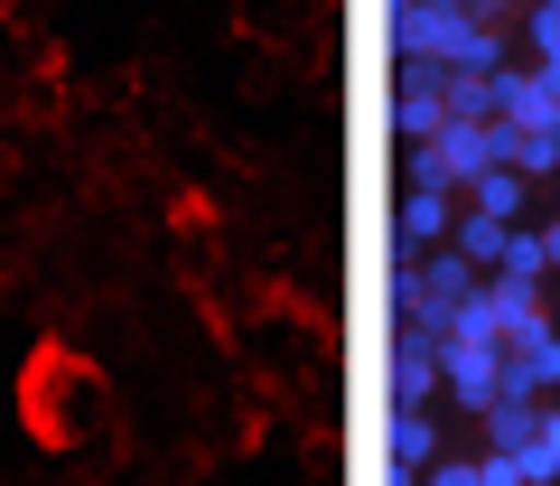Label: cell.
<instances>
[{"label": "cell", "instance_id": "1", "mask_svg": "<svg viewBox=\"0 0 560 486\" xmlns=\"http://www.w3.org/2000/svg\"><path fill=\"white\" fill-rule=\"evenodd\" d=\"M495 364H504L495 337H458V327H448L440 337V393H458L467 412H486L495 403Z\"/></svg>", "mask_w": 560, "mask_h": 486}, {"label": "cell", "instance_id": "2", "mask_svg": "<svg viewBox=\"0 0 560 486\" xmlns=\"http://www.w3.org/2000/svg\"><path fill=\"white\" fill-rule=\"evenodd\" d=\"M440 403V337L401 327L393 337V412H430Z\"/></svg>", "mask_w": 560, "mask_h": 486}, {"label": "cell", "instance_id": "3", "mask_svg": "<svg viewBox=\"0 0 560 486\" xmlns=\"http://www.w3.org/2000/svg\"><path fill=\"white\" fill-rule=\"evenodd\" d=\"M467 10H448V0H393V47L401 57H440L448 38H458Z\"/></svg>", "mask_w": 560, "mask_h": 486}, {"label": "cell", "instance_id": "4", "mask_svg": "<svg viewBox=\"0 0 560 486\" xmlns=\"http://www.w3.org/2000/svg\"><path fill=\"white\" fill-rule=\"evenodd\" d=\"M383 449H393V486H411L420 467L440 459V421H430V412H393V421H383Z\"/></svg>", "mask_w": 560, "mask_h": 486}, {"label": "cell", "instance_id": "5", "mask_svg": "<svg viewBox=\"0 0 560 486\" xmlns=\"http://www.w3.org/2000/svg\"><path fill=\"white\" fill-rule=\"evenodd\" d=\"M448 224H458L448 187H401V253H430V243H448Z\"/></svg>", "mask_w": 560, "mask_h": 486}, {"label": "cell", "instance_id": "6", "mask_svg": "<svg viewBox=\"0 0 560 486\" xmlns=\"http://www.w3.org/2000/svg\"><path fill=\"white\" fill-rule=\"evenodd\" d=\"M533 440H541V393H495V403H486V449L514 459V449H533Z\"/></svg>", "mask_w": 560, "mask_h": 486}, {"label": "cell", "instance_id": "7", "mask_svg": "<svg viewBox=\"0 0 560 486\" xmlns=\"http://www.w3.org/2000/svg\"><path fill=\"white\" fill-rule=\"evenodd\" d=\"M440 66H448V76H495V66H504V38H495V20H458V38L440 47Z\"/></svg>", "mask_w": 560, "mask_h": 486}, {"label": "cell", "instance_id": "8", "mask_svg": "<svg viewBox=\"0 0 560 486\" xmlns=\"http://www.w3.org/2000/svg\"><path fill=\"white\" fill-rule=\"evenodd\" d=\"M504 243H514V224H495V216H477V206H458V224H448V253H467L477 271H495V263H504Z\"/></svg>", "mask_w": 560, "mask_h": 486}, {"label": "cell", "instance_id": "9", "mask_svg": "<svg viewBox=\"0 0 560 486\" xmlns=\"http://www.w3.org/2000/svg\"><path fill=\"white\" fill-rule=\"evenodd\" d=\"M523 169H477V178H467V206H477V216H495V224H523Z\"/></svg>", "mask_w": 560, "mask_h": 486}, {"label": "cell", "instance_id": "10", "mask_svg": "<svg viewBox=\"0 0 560 486\" xmlns=\"http://www.w3.org/2000/svg\"><path fill=\"white\" fill-rule=\"evenodd\" d=\"M430 150H440V160H448V178H477V169H486V121H440V141H430Z\"/></svg>", "mask_w": 560, "mask_h": 486}, {"label": "cell", "instance_id": "11", "mask_svg": "<svg viewBox=\"0 0 560 486\" xmlns=\"http://www.w3.org/2000/svg\"><path fill=\"white\" fill-rule=\"evenodd\" d=\"M504 356H523V374H533V393H560V327H541V337L504 346Z\"/></svg>", "mask_w": 560, "mask_h": 486}, {"label": "cell", "instance_id": "12", "mask_svg": "<svg viewBox=\"0 0 560 486\" xmlns=\"http://www.w3.org/2000/svg\"><path fill=\"white\" fill-rule=\"evenodd\" d=\"M495 271H514V281H551V253H541L533 224H514V243H504V263H495Z\"/></svg>", "mask_w": 560, "mask_h": 486}, {"label": "cell", "instance_id": "13", "mask_svg": "<svg viewBox=\"0 0 560 486\" xmlns=\"http://www.w3.org/2000/svg\"><path fill=\"white\" fill-rule=\"evenodd\" d=\"M514 467H523V486H560V440L541 430L533 449H514Z\"/></svg>", "mask_w": 560, "mask_h": 486}, {"label": "cell", "instance_id": "14", "mask_svg": "<svg viewBox=\"0 0 560 486\" xmlns=\"http://www.w3.org/2000/svg\"><path fill=\"white\" fill-rule=\"evenodd\" d=\"M523 178H560V131H523Z\"/></svg>", "mask_w": 560, "mask_h": 486}, {"label": "cell", "instance_id": "15", "mask_svg": "<svg viewBox=\"0 0 560 486\" xmlns=\"http://www.w3.org/2000/svg\"><path fill=\"white\" fill-rule=\"evenodd\" d=\"M523 28H533V57H541L533 76H551V84H560V20H551V10H533Z\"/></svg>", "mask_w": 560, "mask_h": 486}, {"label": "cell", "instance_id": "16", "mask_svg": "<svg viewBox=\"0 0 560 486\" xmlns=\"http://www.w3.org/2000/svg\"><path fill=\"white\" fill-rule=\"evenodd\" d=\"M401 150H411V187H458V178H448V160H440L430 141H401Z\"/></svg>", "mask_w": 560, "mask_h": 486}, {"label": "cell", "instance_id": "17", "mask_svg": "<svg viewBox=\"0 0 560 486\" xmlns=\"http://www.w3.org/2000/svg\"><path fill=\"white\" fill-rule=\"evenodd\" d=\"M477 477H486V486H523V467L504 459V449H486V459H477Z\"/></svg>", "mask_w": 560, "mask_h": 486}, {"label": "cell", "instance_id": "18", "mask_svg": "<svg viewBox=\"0 0 560 486\" xmlns=\"http://www.w3.org/2000/svg\"><path fill=\"white\" fill-rule=\"evenodd\" d=\"M430 486H486V477H477V459H467V467H440V459H430Z\"/></svg>", "mask_w": 560, "mask_h": 486}, {"label": "cell", "instance_id": "19", "mask_svg": "<svg viewBox=\"0 0 560 486\" xmlns=\"http://www.w3.org/2000/svg\"><path fill=\"white\" fill-rule=\"evenodd\" d=\"M541 253H551V271H560V216H551V224H541Z\"/></svg>", "mask_w": 560, "mask_h": 486}, {"label": "cell", "instance_id": "20", "mask_svg": "<svg viewBox=\"0 0 560 486\" xmlns=\"http://www.w3.org/2000/svg\"><path fill=\"white\" fill-rule=\"evenodd\" d=\"M541 430H551V440H560V403H541Z\"/></svg>", "mask_w": 560, "mask_h": 486}, {"label": "cell", "instance_id": "21", "mask_svg": "<svg viewBox=\"0 0 560 486\" xmlns=\"http://www.w3.org/2000/svg\"><path fill=\"white\" fill-rule=\"evenodd\" d=\"M495 10H514V0H486V20H495Z\"/></svg>", "mask_w": 560, "mask_h": 486}, {"label": "cell", "instance_id": "22", "mask_svg": "<svg viewBox=\"0 0 560 486\" xmlns=\"http://www.w3.org/2000/svg\"><path fill=\"white\" fill-rule=\"evenodd\" d=\"M541 10H551V20H560V0H541Z\"/></svg>", "mask_w": 560, "mask_h": 486}]
</instances>
